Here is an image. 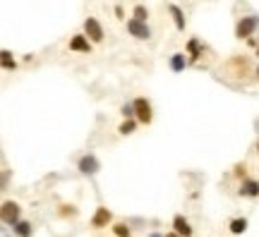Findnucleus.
Instances as JSON below:
<instances>
[{
    "mask_svg": "<svg viewBox=\"0 0 259 237\" xmlns=\"http://www.w3.org/2000/svg\"><path fill=\"white\" fill-rule=\"evenodd\" d=\"M70 48H72V51H80V53H89L91 46H89V41H86L84 36H75V38L70 41Z\"/></svg>",
    "mask_w": 259,
    "mask_h": 237,
    "instance_id": "nucleus-10",
    "label": "nucleus"
},
{
    "mask_svg": "<svg viewBox=\"0 0 259 237\" xmlns=\"http://www.w3.org/2000/svg\"><path fill=\"white\" fill-rule=\"evenodd\" d=\"M146 17H149L146 7H144V5H135V19H137V22H146Z\"/></svg>",
    "mask_w": 259,
    "mask_h": 237,
    "instance_id": "nucleus-16",
    "label": "nucleus"
},
{
    "mask_svg": "<svg viewBox=\"0 0 259 237\" xmlns=\"http://www.w3.org/2000/svg\"><path fill=\"white\" fill-rule=\"evenodd\" d=\"M132 106H135V115H137L139 122H144V125H146V122H151V106H149V101H146V98H137Z\"/></svg>",
    "mask_w": 259,
    "mask_h": 237,
    "instance_id": "nucleus-3",
    "label": "nucleus"
},
{
    "mask_svg": "<svg viewBox=\"0 0 259 237\" xmlns=\"http://www.w3.org/2000/svg\"><path fill=\"white\" fill-rule=\"evenodd\" d=\"M171 67H173V72H182L185 70V55L182 53H175L171 58Z\"/></svg>",
    "mask_w": 259,
    "mask_h": 237,
    "instance_id": "nucleus-13",
    "label": "nucleus"
},
{
    "mask_svg": "<svg viewBox=\"0 0 259 237\" xmlns=\"http://www.w3.org/2000/svg\"><path fill=\"white\" fill-rule=\"evenodd\" d=\"M84 31H86V36H89L91 41H96V43L103 41V29H101V24H99L94 17H89V19L84 22Z\"/></svg>",
    "mask_w": 259,
    "mask_h": 237,
    "instance_id": "nucleus-4",
    "label": "nucleus"
},
{
    "mask_svg": "<svg viewBox=\"0 0 259 237\" xmlns=\"http://www.w3.org/2000/svg\"><path fill=\"white\" fill-rule=\"evenodd\" d=\"M122 115H125V118H132V115H135V106H127V103H125V106H122Z\"/></svg>",
    "mask_w": 259,
    "mask_h": 237,
    "instance_id": "nucleus-19",
    "label": "nucleus"
},
{
    "mask_svg": "<svg viewBox=\"0 0 259 237\" xmlns=\"http://www.w3.org/2000/svg\"><path fill=\"white\" fill-rule=\"evenodd\" d=\"M0 58H2V67H5V70H15V58H12L10 51H2Z\"/></svg>",
    "mask_w": 259,
    "mask_h": 237,
    "instance_id": "nucleus-15",
    "label": "nucleus"
},
{
    "mask_svg": "<svg viewBox=\"0 0 259 237\" xmlns=\"http://www.w3.org/2000/svg\"><path fill=\"white\" fill-rule=\"evenodd\" d=\"M173 228H175V233H178L180 237L192 235V228H190V223H187L182 216H175V218H173Z\"/></svg>",
    "mask_w": 259,
    "mask_h": 237,
    "instance_id": "nucleus-8",
    "label": "nucleus"
},
{
    "mask_svg": "<svg viewBox=\"0 0 259 237\" xmlns=\"http://www.w3.org/2000/svg\"><path fill=\"white\" fill-rule=\"evenodd\" d=\"M240 194H242V197H257V194H259V182H255V180H247V182H242V187H240Z\"/></svg>",
    "mask_w": 259,
    "mask_h": 237,
    "instance_id": "nucleus-9",
    "label": "nucleus"
},
{
    "mask_svg": "<svg viewBox=\"0 0 259 237\" xmlns=\"http://www.w3.org/2000/svg\"><path fill=\"white\" fill-rule=\"evenodd\" d=\"M168 10H171V15H173V19H175V27H178V29L182 31L185 29V17H182V12H180V7H178V5H168Z\"/></svg>",
    "mask_w": 259,
    "mask_h": 237,
    "instance_id": "nucleus-11",
    "label": "nucleus"
},
{
    "mask_svg": "<svg viewBox=\"0 0 259 237\" xmlns=\"http://www.w3.org/2000/svg\"><path fill=\"white\" fill-rule=\"evenodd\" d=\"M15 233L20 237H31V223H27V220H20L17 225H15Z\"/></svg>",
    "mask_w": 259,
    "mask_h": 237,
    "instance_id": "nucleus-14",
    "label": "nucleus"
},
{
    "mask_svg": "<svg viewBox=\"0 0 259 237\" xmlns=\"http://www.w3.org/2000/svg\"><path fill=\"white\" fill-rule=\"evenodd\" d=\"M2 220L7 223V225H17L20 223V206L15 204V201H5L2 204Z\"/></svg>",
    "mask_w": 259,
    "mask_h": 237,
    "instance_id": "nucleus-2",
    "label": "nucleus"
},
{
    "mask_svg": "<svg viewBox=\"0 0 259 237\" xmlns=\"http://www.w3.org/2000/svg\"><path fill=\"white\" fill-rule=\"evenodd\" d=\"M108 223H111V211L108 208H99L94 213V218H91V225L94 228H106Z\"/></svg>",
    "mask_w": 259,
    "mask_h": 237,
    "instance_id": "nucleus-7",
    "label": "nucleus"
},
{
    "mask_svg": "<svg viewBox=\"0 0 259 237\" xmlns=\"http://www.w3.org/2000/svg\"><path fill=\"white\" fill-rule=\"evenodd\" d=\"M80 170H82L84 175L99 173V161H96V156H82V158H80Z\"/></svg>",
    "mask_w": 259,
    "mask_h": 237,
    "instance_id": "nucleus-6",
    "label": "nucleus"
},
{
    "mask_svg": "<svg viewBox=\"0 0 259 237\" xmlns=\"http://www.w3.org/2000/svg\"><path fill=\"white\" fill-rule=\"evenodd\" d=\"M257 79H259V67H257Z\"/></svg>",
    "mask_w": 259,
    "mask_h": 237,
    "instance_id": "nucleus-22",
    "label": "nucleus"
},
{
    "mask_svg": "<svg viewBox=\"0 0 259 237\" xmlns=\"http://www.w3.org/2000/svg\"><path fill=\"white\" fill-rule=\"evenodd\" d=\"M259 27V17L257 15H250V17H242L235 27V36L238 38H250V34Z\"/></svg>",
    "mask_w": 259,
    "mask_h": 237,
    "instance_id": "nucleus-1",
    "label": "nucleus"
},
{
    "mask_svg": "<svg viewBox=\"0 0 259 237\" xmlns=\"http://www.w3.org/2000/svg\"><path fill=\"white\" fill-rule=\"evenodd\" d=\"M127 29L135 38H149L151 36V29L146 27V22H137V19H130L127 22Z\"/></svg>",
    "mask_w": 259,
    "mask_h": 237,
    "instance_id": "nucleus-5",
    "label": "nucleus"
},
{
    "mask_svg": "<svg viewBox=\"0 0 259 237\" xmlns=\"http://www.w3.org/2000/svg\"><path fill=\"white\" fill-rule=\"evenodd\" d=\"M149 237H163V235H159V233H151V235H149Z\"/></svg>",
    "mask_w": 259,
    "mask_h": 237,
    "instance_id": "nucleus-21",
    "label": "nucleus"
},
{
    "mask_svg": "<svg viewBox=\"0 0 259 237\" xmlns=\"http://www.w3.org/2000/svg\"><path fill=\"white\" fill-rule=\"evenodd\" d=\"M120 132H122V134H130V132H135V120H127V122H122V125H120Z\"/></svg>",
    "mask_w": 259,
    "mask_h": 237,
    "instance_id": "nucleus-18",
    "label": "nucleus"
},
{
    "mask_svg": "<svg viewBox=\"0 0 259 237\" xmlns=\"http://www.w3.org/2000/svg\"><path fill=\"white\" fill-rule=\"evenodd\" d=\"M257 55H259V46H257Z\"/></svg>",
    "mask_w": 259,
    "mask_h": 237,
    "instance_id": "nucleus-23",
    "label": "nucleus"
},
{
    "mask_svg": "<svg viewBox=\"0 0 259 237\" xmlns=\"http://www.w3.org/2000/svg\"><path fill=\"white\" fill-rule=\"evenodd\" d=\"M166 237H180V235H178V233H168V235H166Z\"/></svg>",
    "mask_w": 259,
    "mask_h": 237,
    "instance_id": "nucleus-20",
    "label": "nucleus"
},
{
    "mask_svg": "<svg viewBox=\"0 0 259 237\" xmlns=\"http://www.w3.org/2000/svg\"><path fill=\"white\" fill-rule=\"evenodd\" d=\"M113 233L118 237H130V228H127V225H122V223H118V225H113Z\"/></svg>",
    "mask_w": 259,
    "mask_h": 237,
    "instance_id": "nucleus-17",
    "label": "nucleus"
},
{
    "mask_svg": "<svg viewBox=\"0 0 259 237\" xmlns=\"http://www.w3.org/2000/svg\"><path fill=\"white\" fill-rule=\"evenodd\" d=\"M245 230H247V220H245V218L230 220V233H233V235H240V233H245Z\"/></svg>",
    "mask_w": 259,
    "mask_h": 237,
    "instance_id": "nucleus-12",
    "label": "nucleus"
}]
</instances>
